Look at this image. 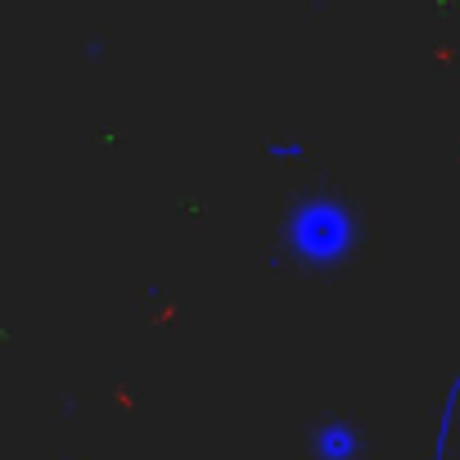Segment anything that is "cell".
<instances>
[{
    "label": "cell",
    "mask_w": 460,
    "mask_h": 460,
    "mask_svg": "<svg viewBox=\"0 0 460 460\" xmlns=\"http://www.w3.org/2000/svg\"><path fill=\"white\" fill-rule=\"evenodd\" d=\"M267 158L298 163V158H307V145H298V140H271V145H267Z\"/></svg>",
    "instance_id": "cell-4"
},
{
    "label": "cell",
    "mask_w": 460,
    "mask_h": 460,
    "mask_svg": "<svg viewBox=\"0 0 460 460\" xmlns=\"http://www.w3.org/2000/svg\"><path fill=\"white\" fill-rule=\"evenodd\" d=\"M456 406H460V370L447 384V397H442V411H438V433H433V456L429 460H447V438H451V424H456Z\"/></svg>",
    "instance_id": "cell-3"
},
{
    "label": "cell",
    "mask_w": 460,
    "mask_h": 460,
    "mask_svg": "<svg viewBox=\"0 0 460 460\" xmlns=\"http://www.w3.org/2000/svg\"><path fill=\"white\" fill-rule=\"evenodd\" d=\"M280 244L294 262H303L312 271L343 267L361 244V217L343 194L307 190L289 203V212L280 221Z\"/></svg>",
    "instance_id": "cell-1"
},
{
    "label": "cell",
    "mask_w": 460,
    "mask_h": 460,
    "mask_svg": "<svg viewBox=\"0 0 460 460\" xmlns=\"http://www.w3.org/2000/svg\"><path fill=\"white\" fill-rule=\"evenodd\" d=\"M307 456L312 460H361L366 456V433H361V424H352L343 415L316 420L307 429Z\"/></svg>",
    "instance_id": "cell-2"
}]
</instances>
